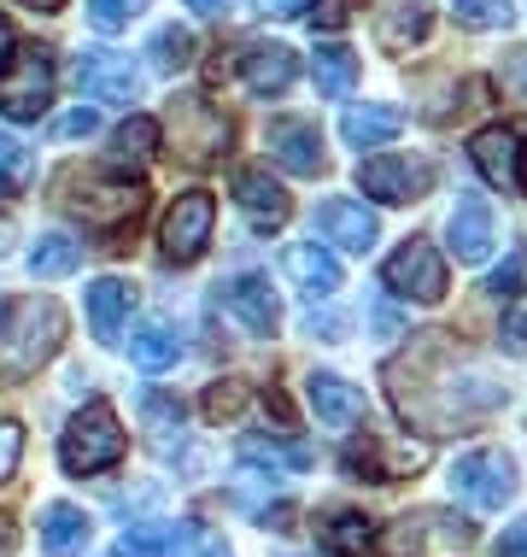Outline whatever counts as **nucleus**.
<instances>
[{"label": "nucleus", "mask_w": 527, "mask_h": 557, "mask_svg": "<svg viewBox=\"0 0 527 557\" xmlns=\"http://www.w3.org/2000/svg\"><path fill=\"white\" fill-rule=\"evenodd\" d=\"M65 341V306L48 294H24L0 306V387L29 382Z\"/></svg>", "instance_id": "f257e3e1"}, {"label": "nucleus", "mask_w": 527, "mask_h": 557, "mask_svg": "<svg viewBox=\"0 0 527 557\" xmlns=\"http://www.w3.org/2000/svg\"><path fill=\"white\" fill-rule=\"evenodd\" d=\"M124 429H117V411L112 405H83L77 417H71V429L59 434V463H65L71 475H100V470H117L124 463Z\"/></svg>", "instance_id": "f03ea898"}, {"label": "nucleus", "mask_w": 527, "mask_h": 557, "mask_svg": "<svg viewBox=\"0 0 527 557\" xmlns=\"http://www.w3.org/2000/svg\"><path fill=\"white\" fill-rule=\"evenodd\" d=\"M65 212H77L88 230H124L141 212V188L135 183H112V176H65Z\"/></svg>", "instance_id": "7ed1b4c3"}, {"label": "nucleus", "mask_w": 527, "mask_h": 557, "mask_svg": "<svg viewBox=\"0 0 527 557\" xmlns=\"http://www.w3.org/2000/svg\"><path fill=\"white\" fill-rule=\"evenodd\" d=\"M164 124H171V147L188 164H211V159H223V147H229V117L211 107L205 95H176L171 112H164Z\"/></svg>", "instance_id": "20e7f679"}, {"label": "nucleus", "mask_w": 527, "mask_h": 557, "mask_svg": "<svg viewBox=\"0 0 527 557\" xmlns=\"http://www.w3.org/2000/svg\"><path fill=\"white\" fill-rule=\"evenodd\" d=\"M48 100H53V65L41 48H29V53L0 65V117L7 124H36L48 112Z\"/></svg>", "instance_id": "39448f33"}, {"label": "nucleus", "mask_w": 527, "mask_h": 557, "mask_svg": "<svg viewBox=\"0 0 527 557\" xmlns=\"http://www.w3.org/2000/svg\"><path fill=\"white\" fill-rule=\"evenodd\" d=\"M211 223H217V200H211L205 188L176 194V206H171V212H164V223H159V252H164L171 264H193V259L211 247Z\"/></svg>", "instance_id": "423d86ee"}, {"label": "nucleus", "mask_w": 527, "mask_h": 557, "mask_svg": "<svg viewBox=\"0 0 527 557\" xmlns=\"http://www.w3.org/2000/svg\"><path fill=\"white\" fill-rule=\"evenodd\" d=\"M451 493H463V499L480 505V510H504L516 499V463H510L499 446L463 451V458L451 463Z\"/></svg>", "instance_id": "0eeeda50"}, {"label": "nucleus", "mask_w": 527, "mask_h": 557, "mask_svg": "<svg viewBox=\"0 0 527 557\" xmlns=\"http://www.w3.org/2000/svg\"><path fill=\"white\" fill-rule=\"evenodd\" d=\"M71 77L88 100H100V107H129L135 95H141V71L129 65V53H105V48H83L71 59Z\"/></svg>", "instance_id": "6e6552de"}, {"label": "nucleus", "mask_w": 527, "mask_h": 557, "mask_svg": "<svg viewBox=\"0 0 527 557\" xmlns=\"http://www.w3.org/2000/svg\"><path fill=\"white\" fill-rule=\"evenodd\" d=\"M381 276H387V288L416 299V306H440L446 299V259L428 247V240H404L393 259H387Z\"/></svg>", "instance_id": "1a4fd4ad"}, {"label": "nucleus", "mask_w": 527, "mask_h": 557, "mask_svg": "<svg viewBox=\"0 0 527 557\" xmlns=\"http://www.w3.org/2000/svg\"><path fill=\"white\" fill-rule=\"evenodd\" d=\"M434 183V171L422 159H399V153H381V159H364L357 164V188L369 194V200H381V206H411L422 200Z\"/></svg>", "instance_id": "9d476101"}, {"label": "nucleus", "mask_w": 527, "mask_h": 557, "mask_svg": "<svg viewBox=\"0 0 527 557\" xmlns=\"http://www.w3.org/2000/svg\"><path fill=\"white\" fill-rule=\"evenodd\" d=\"M217 311H223V318H235L247 335H276V323H281V306H276V294H269L264 276L223 282V288H217Z\"/></svg>", "instance_id": "9b49d317"}, {"label": "nucleus", "mask_w": 527, "mask_h": 557, "mask_svg": "<svg viewBox=\"0 0 527 557\" xmlns=\"http://www.w3.org/2000/svg\"><path fill=\"white\" fill-rule=\"evenodd\" d=\"M235 206L247 212L252 230H281L293 212V200H288V188L276 183V176L264 171V164H247V171L235 176Z\"/></svg>", "instance_id": "f8f14e48"}, {"label": "nucleus", "mask_w": 527, "mask_h": 557, "mask_svg": "<svg viewBox=\"0 0 527 557\" xmlns=\"http://www.w3.org/2000/svg\"><path fill=\"white\" fill-rule=\"evenodd\" d=\"M316 235L335 240L340 252H369L375 235H381V223L364 200H323L316 206Z\"/></svg>", "instance_id": "ddd939ff"}, {"label": "nucleus", "mask_w": 527, "mask_h": 557, "mask_svg": "<svg viewBox=\"0 0 527 557\" xmlns=\"http://www.w3.org/2000/svg\"><path fill=\"white\" fill-rule=\"evenodd\" d=\"M269 153L281 159V171L316 176L323 171V135H316V124H305V117H276V124H269Z\"/></svg>", "instance_id": "4468645a"}, {"label": "nucleus", "mask_w": 527, "mask_h": 557, "mask_svg": "<svg viewBox=\"0 0 527 557\" xmlns=\"http://www.w3.org/2000/svg\"><path fill=\"white\" fill-rule=\"evenodd\" d=\"M299 77V59L293 48H281V41H259V48H247V59H240V83L252 88V95H288Z\"/></svg>", "instance_id": "2eb2a0df"}, {"label": "nucleus", "mask_w": 527, "mask_h": 557, "mask_svg": "<svg viewBox=\"0 0 527 557\" xmlns=\"http://www.w3.org/2000/svg\"><path fill=\"white\" fill-rule=\"evenodd\" d=\"M305 399H311L316 423H328V429L364 423V394H357L352 382H340V375H328V370H316L311 382H305Z\"/></svg>", "instance_id": "dca6fc26"}, {"label": "nucleus", "mask_w": 527, "mask_h": 557, "mask_svg": "<svg viewBox=\"0 0 527 557\" xmlns=\"http://www.w3.org/2000/svg\"><path fill=\"white\" fill-rule=\"evenodd\" d=\"M434 12L422 7V0H381V12H375V41H381L387 53H411L422 36H428Z\"/></svg>", "instance_id": "f3484780"}, {"label": "nucleus", "mask_w": 527, "mask_h": 557, "mask_svg": "<svg viewBox=\"0 0 527 557\" xmlns=\"http://www.w3.org/2000/svg\"><path fill=\"white\" fill-rule=\"evenodd\" d=\"M446 230H451V252H457V259H469V264H480L492 252V206L480 200V194H463Z\"/></svg>", "instance_id": "a211bd4d"}, {"label": "nucleus", "mask_w": 527, "mask_h": 557, "mask_svg": "<svg viewBox=\"0 0 527 557\" xmlns=\"http://www.w3.org/2000/svg\"><path fill=\"white\" fill-rule=\"evenodd\" d=\"M288 276H293V288L299 294H311V299H328L340 288V259L328 247H316V240H299V247H288Z\"/></svg>", "instance_id": "6ab92c4d"}, {"label": "nucleus", "mask_w": 527, "mask_h": 557, "mask_svg": "<svg viewBox=\"0 0 527 557\" xmlns=\"http://www.w3.org/2000/svg\"><path fill=\"white\" fill-rule=\"evenodd\" d=\"M129 306H135V288H129V282L100 276L95 288H88V329H95V341L112 346L117 329H124V318H129Z\"/></svg>", "instance_id": "aec40b11"}, {"label": "nucleus", "mask_w": 527, "mask_h": 557, "mask_svg": "<svg viewBox=\"0 0 527 557\" xmlns=\"http://www.w3.org/2000/svg\"><path fill=\"white\" fill-rule=\"evenodd\" d=\"M88 534H95V522H88L77 505H48L41 510V552L48 557H83Z\"/></svg>", "instance_id": "412c9836"}, {"label": "nucleus", "mask_w": 527, "mask_h": 557, "mask_svg": "<svg viewBox=\"0 0 527 557\" xmlns=\"http://www.w3.org/2000/svg\"><path fill=\"white\" fill-rule=\"evenodd\" d=\"M399 129H404V112L399 107H352V112L340 117L346 147H357V153H364V147H387Z\"/></svg>", "instance_id": "4be33fe9"}, {"label": "nucleus", "mask_w": 527, "mask_h": 557, "mask_svg": "<svg viewBox=\"0 0 527 557\" xmlns=\"http://www.w3.org/2000/svg\"><path fill=\"white\" fill-rule=\"evenodd\" d=\"M311 77H316V95H323V100H352V88H357V53L340 48V41H328V48L311 53Z\"/></svg>", "instance_id": "5701e85b"}, {"label": "nucleus", "mask_w": 527, "mask_h": 557, "mask_svg": "<svg viewBox=\"0 0 527 557\" xmlns=\"http://www.w3.org/2000/svg\"><path fill=\"white\" fill-rule=\"evenodd\" d=\"M469 159H475V171L487 176L492 188H504L510 176H516V135L499 129V124L480 129V135H475V147H469Z\"/></svg>", "instance_id": "b1692460"}, {"label": "nucleus", "mask_w": 527, "mask_h": 557, "mask_svg": "<svg viewBox=\"0 0 527 557\" xmlns=\"http://www.w3.org/2000/svg\"><path fill=\"white\" fill-rule=\"evenodd\" d=\"M129 358H135L147 375H159V370H171L176 358H183V341L171 335V323H141V329L129 335Z\"/></svg>", "instance_id": "393cba45"}, {"label": "nucleus", "mask_w": 527, "mask_h": 557, "mask_svg": "<svg viewBox=\"0 0 527 557\" xmlns=\"http://www.w3.org/2000/svg\"><path fill=\"white\" fill-rule=\"evenodd\" d=\"M77 264H83V240H71V235H41L36 247H29V276L36 282H59Z\"/></svg>", "instance_id": "a878e982"}, {"label": "nucleus", "mask_w": 527, "mask_h": 557, "mask_svg": "<svg viewBox=\"0 0 527 557\" xmlns=\"http://www.w3.org/2000/svg\"><path fill=\"white\" fill-rule=\"evenodd\" d=\"M369 534H375V522L364 517V510H328L323 517V529H316V540H323L328 552H364L369 546Z\"/></svg>", "instance_id": "bb28decb"}, {"label": "nucleus", "mask_w": 527, "mask_h": 557, "mask_svg": "<svg viewBox=\"0 0 527 557\" xmlns=\"http://www.w3.org/2000/svg\"><path fill=\"white\" fill-rule=\"evenodd\" d=\"M159 153V124L153 117H124V129L112 135V159L117 164H147Z\"/></svg>", "instance_id": "cd10ccee"}, {"label": "nucleus", "mask_w": 527, "mask_h": 557, "mask_svg": "<svg viewBox=\"0 0 527 557\" xmlns=\"http://www.w3.org/2000/svg\"><path fill=\"white\" fill-rule=\"evenodd\" d=\"M29 176H36V153H29L18 135H0V200L24 194Z\"/></svg>", "instance_id": "c85d7f7f"}, {"label": "nucleus", "mask_w": 527, "mask_h": 557, "mask_svg": "<svg viewBox=\"0 0 527 557\" xmlns=\"http://www.w3.org/2000/svg\"><path fill=\"white\" fill-rule=\"evenodd\" d=\"M188 59H193V36H188L183 24H164L159 36L147 41V65H153V71H164V77H171V71H183Z\"/></svg>", "instance_id": "c756f323"}, {"label": "nucleus", "mask_w": 527, "mask_h": 557, "mask_svg": "<svg viewBox=\"0 0 527 557\" xmlns=\"http://www.w3.org/2000/svg\"><path fill=\"white\" fill-rule=\"evenodd\" d=\"M171 540H176L171 522H147V529H135V534L117 540L112 557H171Z\"/></svg>", "instance_id": "7c9ffc66"}, {"label": "nucleus", "mask_w": 527, "mask_h": 557, "mask_svg": "<svg viewBox=\"0 0 527 557\" xmlns=\"http://www.w3.org/2000/svg\"><path fill=\"white\" fill-rule=\"evenodd\" d=\"M492 88L510 100L516 112H527V48H510L499 59V71H492Z\"/></svg>", "instance_id": "2f4dec72"}, {"label": "nucleus", "mask_w": 527, "mask_h": 557, "mask_svg": "<svg viewBox=\"0 0 527 557\" xmlns=\"http://www.w3.org/2000/svg\"><path fill=\"white\" fill-rule=\"evenodd\" d=\"M147 12V0H88V24L100 29V36H117V29H129L135 18Z\"/></svg>", "instance_id": "473e14b6"}, {"label": "nucleus", "mask_w": 527, "mask_h": 557, "mask_svg": "<svg viewBox=\"0 0 527 557\" xmlns=\"http://www.w3.org/2000/svg\"><path fill=\"white\" fill-rule=\"evenodd\" d=\"M240 458L264 463V470H305L311 451L305 446H269V441H240Z\"/></svg>", "instance_id": "72a5a7b5"}, {"label": "nucleus", "mask_w": 527, "mask_h": 557, "mask_svg": "<svg viewBox=\"0 0 527 557\" xmlns=\"http://www.w3.org/2000/svg\"><path fill=\"white\" fill-rule=\"evenodd\" d=\"M451 12H457V24L469 29H504L516 12H510V0H451Z\"/></svg>", "instance_id": "f704fd0d"}, {"label": "nucleus", "mask_w": 527, "mask_h": 557, "mask_svg": "<svg viewBox=\"0 0 527 557\" xmlns=\"http://www.w3.org/2000/svg\"><path fill=\"white\" fill-rule=\"evenodd\" d=\"M171 552H176V557H229V546H223L217 534L193 529V522H188V529H176V540H171Z\"/></svg>", "instance_id": "c9c22d12"}, {"label": "nucleus", "mask_w": 527, "mask_h": 557, "mask_svg": "<svg viewBox=\"0 0 527 557\" xmlns=\"http://www.w3.org/2000/svg\"><path fill=\"white\" fill-rule=\"evenodd\" d=\"M147 423H153L159 446H171V429H183V405L164 399V394H153V399H147Z\"/></svg>", "instance_id": "e433bc0d"}, {"label": "nucleus", "mask_w": 527, "mask_h": 557, "mask_svg": "<svg viewBox=\"0 0 527 557\" xmlns=\"http://www.w3.org/2000/svg\"><path fill=\"white\" fill-rule=\"evenodd\" d=\"M18 451H24V429L12 423V417H0V481H12V470H18Z\"/></svg>", "instance_id": "4c0bfd02"}, {"label": "nucleus", "mask_w": 527, "mask_h": 557, "mask_svg": "<svg viewBox=\"0 0 527 557\" xmlns=\"http://www.w3.org/2000/svg\"><path fill=\"white\" fill-rule=\"evenodd\" d=\"M95 129H100V112H95V107H77V112H65V117L53 124L59 141H83V135H95Z\"/></svg>", "instance_id": "58836bf2"}, {"label": "nucleus", "mask_w": 527, "mask_h": 557, "mask_svg": "<svg viewBox=\"0 0 527 557\" xmlns=\"http://www.w3.org/2000/svg\"><path fill=\"white\" fill-rule=\"evenodd\" d=\"M522 264H527L522 252H510V259L487 276V294H499V299H504V294H516V288H522Z\"/></svg>", "instance_id": "ea45409f"}, {"label": "nucleus", "mask_w": 527, "mask_h": 557, "mask_svg": "<svg viewBox=\"0 0 527 557\" xmlns=\"http://www.w3.org/2000/svg\"><path fill=\"white\" fill-rule=\"evenodd\" d=\"M499 346L510 358H527V311H510L504 318V335H499Z\"/></svg>", "instance_id": "a19ab883"}, {"label": "nucleus", "mask_w": 527, "mask_h": 557, "mask_svg": "<svg viewBox=\"0 0 527 557\" xmlns=\"http://www.w3.org/2000/svg\"><path fill=\"white\" fill-rule=\"evenodd\" d=\"M492 557H527V517H516V522H510V529L499 534Z\"/></svg>", "instance_id": "79ce46f5"}, {"label": "nucleus", "mask_w": 527, "mask_h": 557, "mask_svg": "<svg viewBox=\"0 0 527 557\" xmlns=\"http://www.w3.org/2000/svg\"><path fill=\"white\" fill-rule=\"evenodd\" d=\"M205 411H211V417H217V423H223V417H235V411H240V394H235V387H211Z\"/></svg>", "instance_id": "37998d69"}, {"label": "nucleus", "mask_w": 527, "mask_h": 557, "mask_svg": "<svg viewBox=\"0 0 527 557\" xmlns=\"http://www.w3.org/2000/svg\"><path fill=\"white\" fill-rule=\"evenodd\" d=\"M305 7H311V0H259V12H264V18H299Z\"/></svg>", "instance_id": "c03bdc74"}, {"label": "nucleus", "mask_w": 527, "mask_h": 557, "mask_svg": "<svg viewBox=\"0 0 527 557\" xmlns=\"http://www.w3.org/2000/svg\"><path fill=\"white\" fill-rule=\"evenodd\" d=\"M311 7H316V18H323L328 29H340V24H346V0H311Z\"/></svg>", "instance_id": "a18cd8bd"}, {"label": "nucleus", "mask_w": 527, "mask_h": 557, "mask_svg": "<svg viewBox=\"0 0 527 557\" xmlns=\"http://www.w3.org/2000/svg\"><path fill=\"white\" fill-rule=\"evenodd\" d=\"M188 7H193V12H200V18H223V12H229V7H235V0H188Z\"/></svg>", "instance_id": "49530a36"}, {"label": "nucleus", "mask_w": 527, "mask_h": 557, "mask_svg": "<svg viewBox=\"0 0 527 557\" xmlns=\"http://www.w3.org/2000/svg\"><path fill=\"white\" fill-rule=\"evenodd\" d=\"M12 546H18V529H12L7 517H0V552H12Z\"/></svg>", "instance_id": "de8ad7c7"}, {"label": "nucleus", "mask_w": 527, "mask_h": 557, "mask_svg": "<svg viewBox=\"0 0 527 557\" xmlns=\"http://www.w3.org/2000/svg\"><path fill=\"white\" fill-rule=\"evenodd\" d=\"M7 59H12V24L0 18V65H7Z\"/></svg>", "instance_id": "09e8293b"}, {"label": "nucleus", "mask_w": 527, "mask_h": 557, "mask_svg": "<svg viewBox=\"0 0 527 557\" xmlns=\"http://www.w3.org/2000/svg\"><path fill=\"white\" fill-rule=\"evenodd\" d=\"M24 7H36V12H59L65 0H24Z\"/></svg>", "instance_id": "8fccbe9b"}, {"label": "nucleus", "mask_w": 527, "mask_h": 557, "mask_svg": "<svg viewBox=\"0 0 527 557\" xmlns=\"http://www.w3.org/2000/svg\"><path fill=\"white\" fill-rule=\"evenodd\" d=\"M516 176H522V194H527V147H522V164H516Z\"/></svg>", "instance_id": "3c124183"}]
</instances>
